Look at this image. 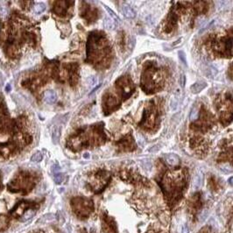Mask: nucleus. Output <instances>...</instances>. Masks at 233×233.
<instances>
[{
  "mask_svg": "<svg viewBox=\"0 0 233 233\" xmlns=\"http://www.w3.org/2000/svg\"><path fill=\"white\" fill-rule=\"evenodd\" d=\"M1 187H2V183H1V179H0V189H1Z\"/></svg>",
  "mask_w": 233,
  "mask_h": 233,
  "instance_id": "28",
  "label": "nucleus"
},
{
  "mask_svg": "<svg viewBox=\"0 0 233 233\" xmlns=\"http://www.w3.org/2000/svg\"><path fill=\"white\" fill-rule=\"evenodd\" d=\"M229 183H230L231 185H232V177L229 179Z\"/></svg>",
  "mask_w": 233,
  "mask_h": 233,
  "instance_id": "26",
  "label": "nucleus"
},
{
  "mask_svg": "<svg viewBox=\"0 0 233 233\" xmlns=\"http://www.w3.org/2000/svg\"><path fill=\"white\" fill-rule=\"evenodd\" d=\"M167 161L171 165V166H176L178 165L179 161H180V158L176 154H169L167 155Z\"/></svg>",
  "mask_w": 233,
  "mask_h": 233,
  "instance_id": "12",
  "label": "nucleus"
},
{
  "mask_svg": "<svg viewBox=\"0 0 233 233\" xmlns=\"http://www.w3.org/2000/svg\"><path fill=\"white\" fill-rule=\"evenodd\" d=\"M83 157H84V158H89V157H90V155H89V154H84V156H83Z\"/></svg>",
  "mask_w": 233,
  "mask_h": 233,
  "instance_id": "27",
  "label": "nucleus"
},
{
  "mask_svg": "<svg viewBox=\"0 0 233 233\" xmlns=\"http://www.w3.org/2000/svg\"><path fill=\"white\" fill-rule=\"evenodd\" d=\"M104 26L107 30H114L117 27V23L114 19H112L110 17H105L104 19Z\"/></svg>",
  "mask_w": 233,
  "mask_h": 233,
  "instance_id": "10",
  "label": "nucleus"
},
{
  "mask_svg": "<svg viewBox=\"0 0 233 233\" xmlns=\"http://www.w3.org/2000/svg\"><path fill=\"white\" fill-rule=\"evenodd\" d=\"M185 82H186V76L184 75H182V76H181V85H182V87H184Z\"/></svg>",
  "mask_w": 233,
  "mask_h": 233,
  "instance_id": "21",
  "label": "nucleus"
},
{
  "mask_svg": "<svg viewBox=\"0 0 233 233\" xmlns=\"http://www.w3.org/2000/svg\"><path fill=\"white\" fill-rule=\"evenodd\" d=\"M206 87H207V83L204 81H199V82H195L190 87V90H191V92L193 94H198L200 93L202 90H204Z\"/></svg>",
  "mask_w": 233,
  "mask_h": 233,
  "instance_id": "7",
  "label": "nucleus"
},
{
  "mask_svg": "<svg viewBox=\"0 0 233 233\" xmlns=\"http://www.w3.org/2000/svg\"><path fill=\"white\" fill-rule=\"evenodd\" d=\"M202 174L201 173H197L195 177H194V180H193V182H192V187L194 189H199L201 186H202Z\"/></svg>",
  "mask_w": 233,
  "mask_h": 233,
  "instance_id": "11",
  "label": "nucleus"
},
{
  "mask_svg": "<svg viewBox=\"0 0 233 233\" xmlns=\"http://www.w3.org/2000/svg\"><path fill=\"white\" fill-rule=\"evenodd\" d=\"M11 90H12V87H11V84H7L6 85V87H5V90L7 91V92H10L11 91Z\"/></svg>",
  "mask_w": 233,
  "mask_h": 233,
  "instance_id": "25",
  "label": "nucleus"
},
{
  "mask_svg": "<svg viewBox=\"0 0 233 233\" xmlns=\"http://www.w3.org/2000/svg\"><path fill=\"white\" fill-rule=\"evenodd\" d=\"M177 102L174 100V99H173L171 101V103H170V106H171L172 110H175L176 109V107H177Z\"/></svg>",
  "mask_w": 233,
  "mask_h": 233,
  "instance_id": "20",
  "label": "nucleus"
},
{
  "mask_svg": "<svg viewBox=\"0 0 233 233\" xmlns=\"http://www.w3.org/2000/svg\"><path fill=\"white\" fill-rule=\"evenodd\" d=\"M122 12H123V15L128 19H132L136 16L135 11L128 4H124V6L122 7Z\"/></svg>",
  "mask_w": 233,
  "mask_h": 233,
  "instance_id": "8",
  "label": "nucleus"
},
{
  "mask_svg": "<svg viewBox=\"0 0 233 233\" xmlns=\"http://www.w3.org/2000/svg\"><path fill=\"white\" fill-rule=\"evenodd\" d=\"M56 100H57V95L54 90H49L45 91V93H44V101L47 104H54L56 102Z\"/></svg>",
  "mask_w": 233,
  "mask_h": 233,
  "instance_id": "6",
  "label": "nucleus"
},
{
  "mask_svg": "<svg viewBox=\"0 0 233 233\" xmlns=\"http://www.w3.org/2000/svg\"><path fill=\"white\" fill-rule=\"evenodd\" d=\"M64 180V175L61 173H56L54 174V182L56 184H61Z\"/></svg>",
  "mask_w": 233,
  "mask_h": 233,
  "instance_id": "16",
  "label": "nucleus"
},
{
  "mask_svg": "<svg viewBox=\"0 0 233 233\" xmlns=\"http://www.w3.org/2000/svg\"><path fill=\"white\" fill-rule=\"evenodd\" d=\"M29 209H31V205L28 204V202H19L13 208V209L12 210V214L15 218H21L23 214Z\"/></svg>",
  "mask_w": 233,
  "mask_h": 233,
  "instance_id": "3",
  "label": "nucleus"
},
{
  "mask_svg": "<svg viewBox=\"0 0 233 233\" xmlns=\"http://www.w3.org/2000/svg\"><path fill=\"white\" fill-rule=\"evenodd\" d=\"M62 133V128L60 126H54L52 130V140L54 144H58L61 138Z\"/></svg>",
  "mask_w": 233,
  "mask_h": 233,
  "instance_id": "9",
  "label": "nucleus"
},
{
  "mask_svg": "<svg viewBox=\"0 0 233 233\" xmlns=\"http://www.w3.org/2000/svg\"><path fill=\"white\" fill-rule=\"evenodd\" d=\"M71 2L68 1H58L55 2V6L54 8V12L55 14L59 16H63L66 14L67 10L68 8V6L67 4H69Z\"/></svg>",
  "mask_w": 233,
  "mask_h": 233,
  "instance_id": "5",
  "label": "nucleus"
},
{
  "mask_svg": "<svg viewBox=\"0 0 233 233\" xmlns=\"http://www.w3.org/2000/svg\"><path fill=\"white\" fill-rule=\"evenodd\" d=\"M104 8H105V10H106V11L109 12L110 15L112 17V18H111L112 19H115L116 21H119V18L117 16V14H116V13H115V12H113V11H112L110 8H109V7H108V6H106V5H104Z\"/></svg>",
  "mask_w": 233,
  "mask_h": 233,
  "instance_id": "17",
  "label": "nucleus"
},
{
  "mask_svg": "<svg viewBox=\"0 0 233 233\" xmlns=\"http://www.w3.org/2000/svg\"><path fill=\"white\" fill-rule=\"evenodd\" d=\"M46 10V5L43 3H38L33 6V12L36 14H40Z\"/></svg>",
  "mask_w": 233,
  "mask_h": 233,
  "instance_id": "13",
  "label": "nucleus"
},
{
  "mask_svg": "<svg viewBox=\"0 0 233 233\" xmlns=\"http://www.w3.org/2000/svg\"><path fill=\"white\" fill-rule=\"evenodd\" d=\"M34 214H35V211L31 209H27V210L23 214V216L20 218V220H21L22 222H25V221H26V220H28V219L32 218V217L34 216Z\"/></svg>",
  "mask_w": 233,
  "mask_h": 233,
  "instance_id": "14",
  "label": "nucleus"
},
{
  "mask_svg": "<svg viewBox=\"0 0 233 233\" xmlns=\"http://www.w3.org/2000/svg\"><path fill=\"white\" fill-rule=\"evenodd\" d=\"M71 205L79 218H87L94 209L93 202L83 197H76L72 199Z\"/></svg>",
  "mask_w": 233,
  "mask_h": 233,
  "instance_id": "1",
  "label": "nucleus"
},
{
  "mask_svg": "<svg viewBox=\"0 0 233 233\" xmlns=\"http://www.w3.org/2000/svg\"><path fill=\"white\" fill-rule=\"evenodd\" d=\"M182 233H188V228H187V224H184V225L182 226Z\"/></svg>",
  "mask_w": 233,
  "mask_h": 233,
  "instance_id": "22",
  "label": "nucleus"
},
{
  "mask_svg": "<svg viewBox=\"0 0 233 233\" xmlns=\"http://www.w3.org/2000/svg\"><path fill=\"white\" fill-rule=\"evenodd\" d=\"M103 229L105 233H118L116 229V223L112 218L106 217L103 220Z\"/></svg>",
  "mask_w": 233,
  "mask_h": 233,
  "instance_id": "4",
  "label": "nucleus"
},
{
  "mask_svg": "<svg viewBox=\"0 0 233 233\" xmlns=\"http://www.w3.org/2000/svg\"><path fill=\"white\" fill-rule=\"evenodd\" d=\"M178 56H179V58H180V60L182 61V62L183 63V64H185V65H187V61H186V57H185V54H184V52L183 51H179L178 52Z\"/></svg>",
  "mask_w": 233,
  "mask_h": 233,
  "instance_id": "19",
  "label": "nucleus"
},
{
  "mask_svg": "<svg viewBox=\"0 0 233 233\" xmlns=\"http://www.w3.org/2000/svg\"><path fill=\"white\" fill-rule=\"evenodd\" d=\"M59 169H60V167H59L58 165H54V166L53 167V172H54V173H56L57 172L59 171Z\"/></svg>",
  "mask_w": 233,
  "mask_h": 233,
  "instance_id": "24",
  "label": "nucleus"
},
{
  "mask_svg": "<svg viewBox=\"0 0 233 233\" xmlns=\"http://www.w3.org/2000/svg\"><path fill=\"white\" fill-rule=\"evenodd\" d=\"M42 159H43L42 154L40 152H37V153H35L32 156L31 160L32 162H40V161L42 160Z\"/></svg>",
  "mask_w": 233,
  "mask_h": 233,
  "instance_id": "15",
  "label": "nucleus"
},
{
  "mask_svg": "<svg viewBox=\"0 0 233 233\" xmlns=\"http://www.w3.org/2000/svg\"><path fill=\"white\" fill-rule=\"evenodd\" d=\"M33 186V182L32 180L31 176L26 174H21L18 177L13 179L9 184L8 189L11 192H19L22 190L29 191Z\"/></svg>",
  "mask_w": 233,
  "mask_h": 233,
  "instance_id": "2",
  "label": "nucleus"
},
{
  "mask_svg": "<svg viewBox=\"0 0 233 233\" xmlns=\"http://www.w3.org/2000/svg\"><path fill=\"white\" fill-rule=\"evenodd\" d=\"M198 110L196 109V108H194V109L191 110V113H190V116H189V118H190V119L191 120H196V119H197L198 118Z\"/></svg>",
  "mask_w": 233,
  "mask_h": 233,
  "instance_id": "18",
  "label": "nucleus"
},
{
  "mask_svg": "<svg viewBox=\"0 0 233 233\" xmlns=\"http://www.w3.org/2000/svg\"><path fill=\"white\" fill-rule=\"evenodd\" d=\"M156 146H153V147H152V148H150V149H149L148 151H149V152H151V153H154V152H156V151H158V150L159 149V146H158V147H156Z\"/></svg>",
  "mask_w": 233,
  "mask_h": 233,
  "instance_id": "23",
  "label": "nucleus"
}]
</instances>
